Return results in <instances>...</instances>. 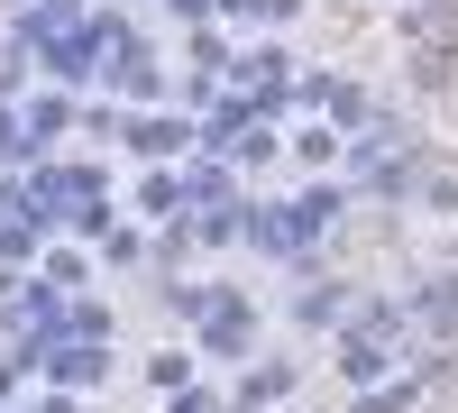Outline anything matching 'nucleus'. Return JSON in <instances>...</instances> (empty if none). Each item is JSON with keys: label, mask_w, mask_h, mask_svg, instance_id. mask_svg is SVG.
<instances>
[]
</instances>
